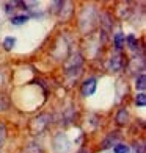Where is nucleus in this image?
<instances>
[{"mask_svg": "<svg viewBox=\"0 0 146 153\" xmlns=\"http://www.w3.org/2000/svg\"><path fill=\"white\" fill-rule=\"evenodd\" d=\"M96 91V80L94 78H88L83 81V85H82V95H85V97H90V95H93Z\"/></svg>", "mask_w": 146, "mask_h": 153, "instance_id": "obj_2", "label": "nucleus"}, {"mask_svg": "<svg viewBox=\"0 0 146 153\" xmlns=\"http://www.w3.org/2000/svg\"><path fill=\"white\" fill-rule=\"evenodd\" d=\"M135 102H137V105H138V106H144V105H146V95H144L143 92H141V94H138Z\"/></svg>", "mask_w": 146, "mask_h": 153, "instance_id": "obj_9", "label": "nucleus"}, {"mask_svg": "<svg viewBox=\"0 0 146 153\" xmlns=\"http://www.w3.org/2000/svg\"><path fill=\"white\" fill-rule=\"evenodd\" d=\"M27 20H29V17H27V16H16V17L11 19V24L13 25H22V24L27 22Z\"/></svg>", "mask_w": 146, "mask_h": 153, "instance_id": "obj_5", "label": "nucleus"}, {"mask_svg": "<svg viewBox=\"0 0 146 153\" xmlns=\"http://www.w3.org/2000/svg\"><path fill=\"white\" fill-rule=\"evenodd\" d=\"M113 152L115 153H129V147H127V145H124V144H118V145H115Z\"/></svg>", "mask_w": 146, "mask_h": 153, "instance_id": "obj_8", "label": "nucleus"}, {"mask_svg": "<svg viewBox=\"0 0 146 153\" xmlns=\"http://www.w3.org/2000/svg\"><path fill=\"white\" fill-rule=\"evenodd\" d=\"M110 67H112L113 71H118V69H120V58L118 56H115V59L112 58V61H110Z\"/></svg>", "mask_w": 146, "mask_h": 153, "instance_id": "obj_10", "label": "nucleus"}, {"mask_svg": "<svg viewBox=\"0 0 146 153\" xmlns=\"http://www.w3.org/2000/svg\"><path fill=\"white\" fill-rule=\"evenodd\" d=\"M47 119H50L49 114H41L38 117H35V119L32 120V123H30V131L33 134H39L41 131L47 127V123H49Z\"/></svg>", "mask_w": 146, "mask_h": 153, "instance_id": "obj_1", "label": "nucleus"}, {"mask_svg": "<svg viewBox=\"0 0 146 153\" xmlns=\"http://www.w3.org/2000/svg\"><path fill=\"white\" fill-rule=\"evenodd\" d=\"M3 139H5V127L0 123V144L3 142Z\"/></svg>", "mask_w": 146, "mask_h": 153, "instance_id": "obj_11", "label": "nucleus"}, {"mask_svg": "<svg viewBox=\"0 0 146 153\" xmlns=\"http://www.w3.org/2000/svg\"><path fill=\"white\" fill-rule=\"evenodd\" d=\"M16 44V39L13 38V36H8V38H5V41H3V47L6 48V50H11L13 48V45Z\"/></svg>", "mask_w": 146, "mask_h": 153, "instance_id": "obj_4", "label": "nucleus"}, {"mask_svg": "<svg viewBox=\"0 0 146 153\" xmlns=\"http://www.w3.org/2000/svg\"><path fill=\"white\" fill-rule=\"evenodd\" d=\"M116 122L120 125H124L127 122V111L126 109H120V113H118V116H116Z\"/></svg>", "mask_w": 146, "mask_h": 153, "instance_id": "obj_3", "label": "nucleus"}, {"mask_svg": "<svg viewBox=\"0 0 146 153\" xmlns=\"http://www.w3.org/2000/svg\"><path fill=\"white\" fill-rule=\"evenodd\" d=\"M146 76L144 75H140V76H138V78H137V83H135V88L137 89H140V91H143V89L146 88Z\"/></svg>", "mask_w": 146, "mask_h": 153, "instance_id": "obj_6", "label": "nucleus"}, {"mask_svg": "<svg viewBox=\"0 0 146 153\" xmlns=\"http://www.w3.org/2000/svg\"><path fill=\"white\" fill-rule=\"evenodd\" d=\"M123 42H124V34L123 33H116L115 34V45H116V48H121Z\"/></svg>", "mask_w": 146, "mask_h": 153, "instance_id": "obj_7", "label": "nucleus"}]
</instances>
